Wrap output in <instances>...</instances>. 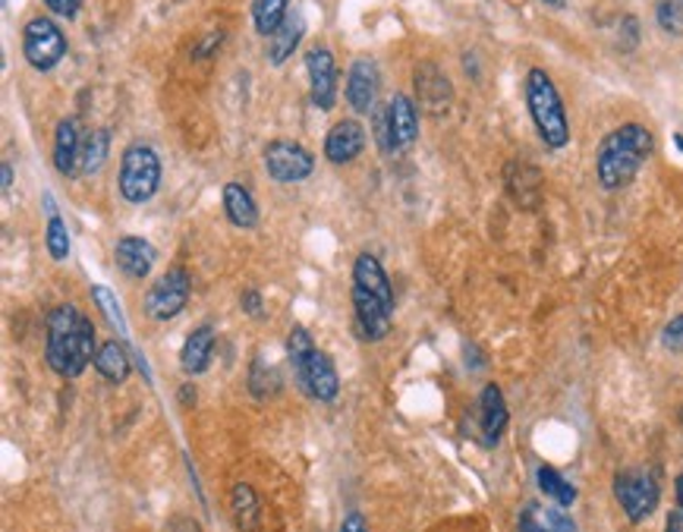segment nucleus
I'll return each instance as SVG.
<instances>
[{
	"label": "nucleus",
	"mask_w": 683,
	"mask_h": 532,
	"mask_svg": "<svg viewBox=\"0 0 683 532\" xmlns=\"http://www.w3.org/2000/svg\"><path fill=\"white\" fill-rule=\"evenodd\" d=\"M96 324L77 305L63 303L48 312V365L63 379H79L96 362Z\"/></svg>",
	"instance_id": "1"
},
{
	"label": "nucleus",
	"mask_w": 683,
	"mask_h": 532,
	"mask_svg": "<svg viewBox=\"0 0 683 532\" xmlns=\"http://www.w3.org/2000/svg\"><path fill=\"white\" fill-rule=\"evenodd\" d=\"M652 152H655L652 130H645L643 123H621L599 142V152H595L599 187L607 192L630 187L636 173L643 171L645 161L652 158Z\"/></svg>",
	"instance_id": "2"
},
{
	"label": "nucleus",
	"mask_w": 683,
	"mask_h": 532,
	"mask_svg": "<svg viewBox=\"0 0 683 532\" xmlns=\"http://www.w3.org/2000/svg\"><path fill=\"white\" fill-rule=\"evenodd\" d=\"M523 96H526V111H530L539 139L551 152H561L570 142V120L554 79L542 67H532L523 82Z\"/></svg>",
	"instance_id": "3"
},
{
	"label": "nucleus",
	"mask_w": 683,
	"mask_h": 532,
	"mask_svg": "<svg viewBox=\"0 0 683 532\" xmlns=\"http://www.w3.org/2000/svg\"><path fill=\"white\" fill-rule=\"evenodd\" d=\"M161 158L154 152L152 145L145 142H133L127 145L120 154V195L130 202V205H145L152 202L154 192L161 187Z\"/></svg>",
	"instance_id": "4"
},
{
	"label": "nucleus",
	"mask_w": 683,
	"mask_h": 532,
	"mask_svg": "<svg viewBox=\"0 0 683 532\" xmlns=\"http://www.w3.org/2000/svg\"><path fill=\"white\" fill-rule=\"evenodd\" d=\"M416 135L419 111L410 96L398 92L381 111H375V139H379V149L384 154L410 149L416 142Z\"/></svg>",
	"instance_id": "5"
},
{
	"label": "nucleus",
	"mask_w": 683,
	"mask_h": 532,
	"mask_svg": "<svg viewBox=\"0 0 683 532\" xmlns=\"http://www.w3.org/2000/svg\"><path fill=\"white\" fill-rule=\"evenodd\" d=\"M22 58L32 70L51 73L67 58V36L51 17H36L22 29Z\"/></svg>",
	"instance_id": "6"
},
{
	"label": "nucleus",
	"mask_w": 683,
	"mask_h": 532,
	"mask_svg": "<svg viewBox=\"0 0 683 532\" xmlns=\"http://www.w3.org/2000/svg\"><path fill=\"white\" fill-rule=\"evenodd\" d=\"M659 479L649 470H624L614 475V498L630 523H643L659 508Z\"/></svg>",
	"instance_id": "7"
},
{
	"label": "nucleus",
	"mask_w": 683,
	"mask_h": 532,
	"mask_svg": "<svg viewBox=\"0 0 683 532\" xmlns=\"http://www.w3.org/2000/svg\"><path fill=\"white\" fill-rule=\"evenodd\" d=\"M190 274L183 268L164 271L145 293V315L152 322H171L190 303Z\"/></svg>",
	"instance_id": "8"
},
{
	"label": "nucleus",
	"mask_w": 683,
	"mask_h": 532,
	"mask_svg": "<svg viewBox=\"0 0 683 532\" xmlns=\"http://www.w3.org/2000/svg\"><path fill=\"white\" fill-rule=\"evenodd\" d=\"M265 171L278 183H303L315 171V154L293 139H274L265 149Z\"/></svg>",
	"instance_id": "9"
},
{
	"label": "nucleus",
	"mask_w": 683,
	"mask_h": 532,
	"mask_svg": "<svg viewBox=\"0 0 683 532\" xmlns=\"http://www.w3.org/2000/svg\"><path fill=\"white\" fill-rule=\"evenodd\" d=\"M293 369H297V379L303 384V391L312 400H322V403H331L338 400V391H341V379H338V369L328 353H322L319 347L309 350L305 357L293 360Z\"/></svg>",
	"instance_id": "10"
},
{
	"label": "nucleus",
	"mask_w": 683,
	"mask_h": 532,
	"mask_svg": "<svg viewBox=\"0 0 683 532\" xmlns=\"http://www.w3.org/2000/svg\"><path fill=\"white\" fill-rule=\"evenodd\" d=\"M305 73H309L312 104L319 111H331L338 101V60L324 44H315L305 51Z\"/></svg>",
	"instance_id": "11"
},
{
	"label": "nucleus",
	"mask_w": 683,
	"mask_h": 532,
	"mask_svg": "<svg viewBox=\"0 0 683 532\" xmlns=\"http://www.w3.org/2000/svg\"><path fill=\"white\" fill-rule=\"evenodd\" d=\"M413 89H416L419 104L429 111V114H444L454 101V86L451 79L444 77V70L432 63V60H422L413 70Z\"/></svg>",
	"instance_id": "12"
},
{
	"label": "nucleus",
	"mask_w": 683,
	"mask_h": 532,
	"mask_svg": "<svg viewBox=\"0 0 683 532\" xmlns=\"http://www.w3.org/2000/svg\"><path fill=\"white\" fill-rule=\"evenodd\" d=\"M379 92H381L379 63L372 58L353 60V63H350V73H346V89H343V96L350 101V108H353L356 114L375 111Z\"/></svg>",
	"instance_id": "13"
},
{
	"label": "nucleus",
	"mask_w": 683,
	"mask_h": 532,
	"mask_svg": "<svg viewBox=\"0 0 683 532\" xmlns=\"http://www.w3.org/2000/svg\"><path fill=\"white\" fill-rule=\"evenodd\" d=\"M475 413H479V441H482V448H498V441L508 432V419H511L508 400H504L498 384L482 388Z\"/></svg>",
	"instance_id": "14"
},
{
	"label": "nucleus",
	"mask_w": 683,
	"mask_h": 532,
	"mask_svg": "<svg viewBox=\"0 0 683 532\" xmlns=\"http://www.w3.org/2000/svg\"><path fill=\"white\" fill-rule=\"evenodd\" d=\"M365 142H369V135L362 130L360 120H338L324 135V158L331 164H350L360 158Z\"/></svg>",
	"instance_id": "15"
},
{
	"label": "nucleus",
	"mask_w": 683,
	"mask_h": 532,
	"mask_svg": "<svg viewBox=\"0 0 683 532\" xmlns=\"http://www.w3.org/2000/svg\"><path fill=\"white\" fill-rule=\"evenodd\" d=\"M353 312H356V322H360V331L365 341H381V338H388V331H391V315H394L391 305L381 303L379 297H372L369 290L353 287Z\"/></svg>",
	"instance_id": "16"
},
{
	"label": "nucleus",
	"mask_w": 683,
	"mask_h": 532,
	"mask_svg": "<svg viewBox=\"0 0 683 532\" xmlns=\"http://www.w3.org/2000/svg\"><path fill=\"white\" fill-rule=\"evenodd\" d=\"M82 130H79V117H63L54 130V168L63 177H77L79 158H82Z\"/></svg>",
	"instance_id": "17"
},
{
	"label": "nucleus",
	"mask_w": 683,
	"mask_h": 532,
	"mask_svg": "<svg viewBox=\"0 0 683 532\" xmlns=\"http://www.w3.org/2000/svg\"><path fill=\"white\" fill-rule=\"evenodd\" d=\"M114 259L117 268H120L127 278L142 281V278L154 268V262H158V252H154L152 243L142 240V237H120V240H117Z\"/></svg>",
	"instance_id": "18"
},
{
	"label": "nucleus",
	"mask_w": 683,
	"mask_h": 532,
	"mask_svg": "<svg viewBox=\"0 0 683 532\" xmlns=\"http://www.w3.org/2000/svg\"><path fill=\"white\" fill-rule=\"evenodd\" d=\"M305 36V17L300 10L287 13L284 26L268 39V63L271 67H284L287 60L293 58V51L300 48V41Z\"/></svg>",
	"instance_id": "19"
},
{
	"label": "nucleus",
	"mask_w": 683,
	"mask_h": 532,
	"mask_svg": "<svg viewBox=\"0 0 683 532\" xmlns=\"http://www.w3.org/2000/svg\"><path fill=\"white\" fill-rule=\"evenodd\" d=\"M353 287L369 290L372 297H379L381 303L394 309V287H391V281H388V274H384V268H381L375 255H369V252L356 255V262H353Z\"/></svg>",
	"instance_id": "20"
},
{
	"label": "nucleus",
	"mask_w": 683,
	"mask_h": 532,
	"mask_svg": "<svg viewBox=\"0 0 683 532\" xmlns=\"http://www.w3.org/2000/svg\"><path fill=\"white\" fill-rule=\"evenodd\" d=\"M516 526H520V532H580L568 513L549 508V504H539V501H532L520 511Z\"/></svg>",
	"instance_id": "21"
},
{
	"label": "nucleus",
	"mask_w": 683,
	"mask_h": 532,
	"mask_svg": "<svg viewBox=\"0 0 683 532\" xmlns=\"http://www.w3.org/2000/svg\"><path fill=\"white\" fill-rule=\"evenodd\" d=\"M211 353H214V328L211 324H199L192 331L183 350H180V365L187 375H202L211 365Z\"/></svg>",
	"instance_id": "22"
},
{
	"label": "nucleus",
	"mask_w": 683,
	"mask_h": 532,
	"mask_svg": "<svg viewBox=\"0 0 683 532\" xmlns=\"http://www.w3.org/2000/svg\"><path fill=\"white\" fill-rule=\"evenodd\" d=\"M221 202H224V214L233 228L252 230L259 224V205L252 199V192L243 183H228L221 192Z\"/></svg>",
	"instance_id": "23"
},
{
	"label": "nucleus",
	"mask_w": 683,
	"mask_h": 532,
	"mask_svg": "<svg viewBox=\"0 0 683 532\" xmlns=\"http://www.w3.org/2000/svg\"><path fill=\"white\" fill-rule=\"evenodd\" d=\"M96 369L98 375L104 381H111V384H123V381L130 379V372H133V365H130V357H127L123 343L117 341L98 343Z\"/></svg>",
	"instance_id": "24"
},
{
	"label": "nucleus",
	"mask_w": 683,
	"mask_h": 532,
	"mask_svg": "<svg viewBox=\"0 0 683 532\" xmlns=\"http://www.w3.org/2000/svg\"><path fill=\"white\" fill-rule=\"evenodd\" d=\"M504 180H508V190H511V195L520 202V205H523V209H532V205L539 202V192H542V177H539V171H535L532 164H508Z\"/></svg>",
	"instance_id": "25"
},
{
	"label": "nucleus",
	"mask_w": 683,
	"mask_h": 532,
	"mask_svg": "<svg viewBox=\"0 0 683 532\" xmlns=\"http://www.w3.org/2000/svg\"><path fill=\"white\" fill-rule=\"evenodd\" d=\"M230 513H233V520H237V526L240 530H255L259 526V516H262V508H259V494H255V489L252 485H233V492H230Z\"/></svg>",
	"instance_id": "26"
},
{
	"label": "nucleus",
	"mask_w": 683,
	"mask_h": 532,
	"mask_svg": "<svg viewBox=\"0 0 683 532\" xmlns=\"http://www.w3.org/2000/svg\"><path fill=\"white\" fill-rule=\"evenodd\" d=\"M108 152H111V130L98 127V130H89L86 139H82V158H79V173H98L108 161Z\"/></svg>",
	"instance_id": "27"
},
{
	"label": "nucleus",
	"mask_w": 683,
	"mask_h": 532,
	"mask_svg": "<svg viewBox=\"0 0 683 532\" xmlns=\"http://www.w3.org/2000/svg\"><path fill=\"white\" fill-rule=\"evenodd\" d=\"M290 0H252V26L262 39H271L287 20Z\"/></svg>",
	"instance_id": "28"
},
{
	"label": "nucleus",
	"mask_w": 683,
	"mask_h": 532,
	"mask_svg": "<svg viewBox=\"0 0 683 532\" xmlns=\"http://www.w3.org/2000/svg\"><path fill=\"white\" fill-rule=\"evenodd\" d=\"M535 482H539V492L545 494V498H551L558 508H570V504L576 501V485L568 482V479L558 473L554 466H539Z\"/></svg>",
	"instance_id": "29"
},
{
	"label": "nucleus",
	"mask_w": 683,
	"mask_h": 532,
	"mask_svg": "<svg viewBox=\"0 0 683 532\" xmlns=\"http://www.w3.org/2000/svg\"><path fill=\"white\" fill-rule=\"evenodd\" d=\"M44 205H48V230H44V243H48V252L54 262H63L70 255V233H67V224L60 221L58 209H54V199L44 195Z\"/></svg>",
	"instance_id": "30"
},
{
	"label": "nucleus",
	"mask_w": 683,
	"mask_h": 532,
	"mask_svg": "<svg viewBox=\"0 0 683 532\" xmlns=\"http://www.w3.org/2000/svg\"><path fill=\"white\" fill-rule=\"evenodd\" d=\"M249 388L255 398H268V394H278L281 391V375L278 369H271L262 360L252 362V372H249Z\"/></svg>",
	"instance_id": "31"
},
{
	"label": "nucleus",
	"mask_w": 683,
	"mask_h": 532,
	"mask_svg": "<svg viewBox=\"0 0 683 532\" xmlns=\"http://www.w3.org/2000/svg\"><path fill=\"white\" fill-rule=\"evenodd\" d=\"M655 20L667 36H683V0H659Z\"/></svg>",
	"instance_id": "32"
},
{
	"label": "nucleus",
	"mask_w": 683,
	"mask_h": 532,
	"mask_svg": "<svg viewBox=\"0 0 683 532\" xmlns=\"http://www.w3.org/2000/svg\"><path fill=\"white\" fill-rule=\"evenodd\" d=\"M92 297H96V303L101 305V312L108 315V322L117 324V328H123V309L117 305V300L111 297V290L108 287H92Z\"/></svg>",
	"instance_id": "33"
},
{
	"label": "nucleus",
	"mask_w": 683,
	"mask_h": 532,
	"mask_svg": "<svg viewBox=\"0 0 683 532\" xmlns=\"http://www.w3.org/2000/svg\"><path fill=\"white\" fill-rule=\"evenodd\" d=\"M662 343L667 353H683V312L681 315H674L671 322L664 324Z\"/></svg>",
	"instance_id": "34"
},
{
	"label": "nucleus",
	"mask_w": 683,
	"mask_h": 532,
	"mask_svg": "<svg viewBox=\"0 0 683 532\" xmlns=\"http://www.w3.org/2000/svg\"><path fill=\"white\" fill-rule=\"evenodd\" d=\"M44 3H48V10H51V13L67 17V20H73L79 10H82V0H44Z\"/></svg>",
	"instance_id": "35"
},
{
	"label": "nucleus",
	"mask_w": 683,
	"mask_h": 532,
	"mask_svg": "<svg viewBox=\"0 0 683 532\" xmlns=\"http://www.w3.org/2000/svg\"><path fill=\"white\" fill-rule=\"evenodd\" d=\"M338 532H369V526H365V516L362 513H346L343 516V523H341V530Z\"/></svg>",
	"instance_id": "36"
},
{
	"label": "nucleus",
	"mask_w": 683,
	"mask_h": 532,
	"mask_svg": "<svg viewBox=\"0 0 683 532\" xmlns=\"http://www.w3.org/2000/svg\"><path fill=\"white\" fill-rule=\"evenodd\" d=\"M240 303H243V309H247L249 315H255V319L262 315V297H259V290H247Z\"/></svg>",
	"instance_id": "37"
},
{
	"label": "nucleus",
	"mask_w": 683,
	"mask_h": 532,
	"mask_svg": "<svg viewBox=\"0 0 683 532\" xmlns=\"http://www.w3.org/2000/svg\"><path fill=\"white\" fill-rule=\"evenodd\" d=\"M664 532H683V511H681V508H674V511L667 513V526H664Z\"/></svg>",
	"instance_id": "38"
},
{
	"label": "nucleus",
	"mask_w": 683,
	"mask_h": 532,
	"mask_svg": "<svg viewBox=\"0 0 683 532\" xmlns=\"http://www.w3.org/2000/svg\"><path fill=\"white\" fill-rule=\"evenodd\" d=\"M0 173H3V192H10L13 190V164L3 161V164H0Z\"/></svg>",
	"instance_id": "39"
},
{
	"label": "nucleus",
	"mask_w": 683,
	"mask_h": 532,
	"mask_svg": "<svg viewBox=\"0 0 683 532\" xmlns=\"http://www.w3.org/2000/svg\"><path fill=\"white\" fill-rule=\"evenodd\" d=\"M674 492H677V508L683 511V473L677 475V482H674Z\"/></svg>",
	"instance_id": "40"
},
{
	"label": "nucleus",
	"mask_w": 683,
	"mask_h": 532,
	"mask_svg": "<svg viewBox=\"0 0 683 532\" xmlns=\"http://www.w3.org/2000/svg\"><path fill=\"white\" fill-rule=\"evenodd\" d=\"M545 7H554V10H561V7H568V0H542Z\"/></svg>",
	"instance_id": "41"
},
{
	"label": "nucleus",
	"mask_w": 683,
	"mask_h": 532,
	"mask_svg": "<svg viewBox=\"0 0 683 532\" xmlns=\"http://www.w3.org/2000/svg\"><path fill=\"white\" fill-rule=\"evenodd\" d=\"M681 425H683V410H681Z\"/></svg>",
	"instance_id": "42"
}]
</instances>
